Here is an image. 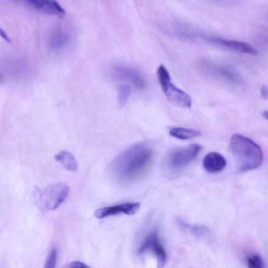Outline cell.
<instances>
[{
    "label": "cell",
    "instance_id": "cell-7",
    "mask_svg": "<svg viewBox=\"0 0 268 268\" xmlns=\"http://www.w3.org/2000/svg\"><path fill=\"white\" fill-rule=\"evenodd\" d=\"M22 2L37 11L45 14L63 18L66 15L64 8L56 0H16Z\"/></svg>",
    "mask_w": 268,
    "mask_h": 268
},
{
    "label": "cell",
    "instance_id": "cell-12",
    "mask_svg": "<svg viewBox=\"0 0 268 268\" xmlns=\"http://www.w3.org/2000/svg\"><path fill=\"white\" fill-rule=\"evenodd\" d=\"M68 35L61 28H57L50 34L48 38V46L53 51H58L64 47L68 42Z\"/></svg>",
    "mask_w": 268,
    "mask_h": 268
},
{
    "label": "cell",
    "instance_id": "cell-15",
    "mask_svg": "<svg viewBox=\"0 0 268 268\" xmlns=\"http://www.w3.org/2000/svg\"><path fill=\"white\" fill-rule=\"evenodd\" d=\"M169 134L176 138L187 140L199 137L202 135L201 131L183 128H173L170 129Z\"/></svg>",
    "mask_w": 268,
    "mask_h": 268
},
{
    "label": "cell",
    "instance_id": "cell-14",
    "mask_svg": "<svg viewBox=\"0 0 268 268\" xmlns=\"http://www.w3.org/2000/svg\"><path fill=\"white\" fill-rule=\"evenodd\" d=\"M177 223L182 229L189 231L197 237L207 234L209 232V229L205 226L190 224L180 218L177 220Z\"/></svg>",
    "mask_w": 268,
    "mask_h": 268
},
{
    "label": "cell",
    "instance_id": "cell-9",
    "mask_svg": "<svg viewBox=\"0 0 268 268\" xmlns=\"http://www.w3.org/2000/svg\"><path fill=\"white\" fill-rule=\"evenodd\" d=\"M140 208V204L137 202H128L120 204L103 208L97 210L95 216L99 219L115 215L120 213L127 215H134Z\"/></svg>",
    "mask_w": 268,
    "mask_h": 268
},
{
    "label": "cell",
    "instance_id": "cell-4",
    "mask_svg": "<svg viewBox=\"0 0 268 268\" xmlns=\"http://www.w3.org/2000/svg\"><path fill=\"white\" fill-rule=\"evenodd\" d=\"M70 189L63 183H58L49 185L44 190L37 191L38 202L41 210L47 212L57 209L68 197Z\"/></svg>",
    "mask_w": 268,
    "mask_h": 268
},
{
    "label": "cell",
    "instance_id": "cell-3",
    "mask_svg": "<svg viewBox=\"0 0 268 268\" xmlns=\"http://www.w3.org/2000/svg\"><path fill=\"white\" fill-rule=\"evenodd\" d=\"M157 76L163 92L171 104L183 108H190L192 107L191 97L172 83L170 74L163 65H160L158 68Z\"/></svg>",
    "mask_w": 268,
    "mask_h": 268
},
{
    "label": "cell",
    "instance_id": "cell-20",
    "mask_svg": "<svg viewBox=\"0 0 268 268\" xmlns=\"http://www.w3.org/2000/svg\"><path fill=\"white\" fill-rule=\"evenodd\" d=\"M261 93L263 99L268 100V88L267 87L263 86L261 88Z\"/></svg>",
    "mask_w": 268,
    "mask_h": 268
},
{
    "label": "cell",
    "instance_id": "cell-13",
    "mask_svg": "<svg viewBox=\"0 0 268 268\" xmlns=\"http://www.w3.org/2000/svg\"><path fill=\"white\" fill-rule=\"evenodd\" d=\"M56 160L63 165L68 171L75 172L78 169V163L74 155L68 151H62L55 157Z\"/></svg>",
    "mask_w": 268,
    "mask_h": 268
},
{
    "label": "cell",
    "instance_id": "cell-6",
    "mask_svg": "<svg viewBox=\"0 0 268 268\" xmlns=\"http://www.w3.org/2000/svg\"><path fill=\"white\" fill-rule=\"evenodd\" d=\"M202 150L198 144H192L174 151L168 157V166L175 170L186 167L197 157Z\"/></svg>",
    "mask_w": 268,
    "mask_h": 268
},
{
    "label": "cell",
    "instance_id": "cell-5",
    "mask_svg": "<svg viewBox=\"0 0 268 268\" xmlns=\"http://www.w3.org/2000/svg\"><path fill=\"white\" fill-rule=\"evenodd\" d=\"M151 252L156 257L159 267L166 263L167 255L159 237V231L157 228L153 230L142 242L138 249L139 255Z\"/></svg>",
    "mask_w": 268,
    "mask_h": 268
},
{
    "label": "cell",
    "instance_id": "cell-19",
    "mask_svg": "<svg viewBox=\"0 0 268 268\" xmlns=\"http://www.w3.org/2000/svg\"><path fill=\"white\" fill-rule=\"evenodd\" d=\"M65 267H84L87 268L89 266L86 264L79 261H73L65 266Z\"/></svg>",
    "mask_w": 268,
    "mask_h": 268
},
{
    "label": "cell",
    "instance_id": "cell-1",
    "mask_svg": "<svg viewBox=\"0 0 268 268\" xmlns=\"http://www.w3.org/2000/svg\"><path fill=\"white\" fill-rule=\"evenodd\" d=\"M152 157L153 151L149 147L137 144L118 156L111 163L110 169L118 180L131 182L148 170Z\"/></svg>",
    "mask_w": 268,
    "mask_h": 268
},
{
    "label": "cell",
    "instance_id": "cell-8",
    "mask_svg": "<svg viewBox=\"0 0 268 268\" xmlns=\"http://www.w3.org/2000/svg\"><path fill=\"white\" fill-rule=\"evenodd\" d=\"M113 75L116 79L128 82L135 88L142 89L146 82L142 75L137 70L125 66H116L113 69Z\"/></svg>",
    "mask_w": 268,
    "mask_h": 268
},
{
    "label": "cell",
    "instance_id": "cell-18",
    "mask_svg": "<svg viewBox=\"0 0 268 268\" xmlns=\"http://www.w3.org/2000/svg\"><path fill=\"white\" fill-rule=\"evenodd\" d=\"M57 259V251L53 249L50 252L45 263V267L54 268L56 266Z\"/></svg>",
    "mask_w": 268,
    "mask_h": 268
},
{
    "label": "cell",
    "instance_id": "cell-21",
    "mask_svg": "<svg viewBox=\"0 0 268 268\" xmlns=\"http://www.w3.org/2000/svg\"><path fill=\"white\" fill-rule=\"evenodd\" d=\"M1 35L8 42H11V40L7 34L2 29H1Z\"/></svg>",
    "mask_w": 268,
    "mask_h": 268
},
{
    "label": "cell",
    "instance_id": "cell-22",
    "mask_svg": "<svg viewBox=\"0 0 268 268\" xmlns=\"http://www.w3.org/2000/svg\"><path fill=\"white\" fill-rule=\"evenodd\" d=\"M262 115L265 119L268 120V110L263 111Z\"/></svg>",
    "mask_w": 268,
    "mask_h": 268
},
{
    "label": "cell",
    "instance_id": "cell-2",
    "mask_svg": "<svg viewBox=\"0 0 268 268\" xmlns=\"http://www.w3.org/2000/svg\"><path fill=\"white\" fill-rule=\"evenodd\" d=\"M230 148L240 172L252 170L261 166L263 160L262 151L251 139L234 134L231 139Z\"/></svg>",
    "mask_w": 268,
    "mask_h": 268
},
{
    "label": "cell",
    "instance_id": "cell-17",
    "mask_svg": "<svg viewBox=\"0 0 268 268\" xmlns=\"http://www.w3.org/2000/svg\"><path fill=\"white\" fill-rule=\"evenodd\" d=\"M247 262L250 268H262L264 267L263 261L258 255L253 254L250 255L247 258Z\"/></svg>",
    "mask_w": 268,
    "mask_h": 268
},
{
    "label": "cell",
    "instance_id": "cell-10",
    "mask_svg": "<svg viewBox=\"0 0 268 268\" xmlns=\"http://www.w3.org/2000/svg\"><path fill=\"white\" fill-rule=\"evenodd\" d=\"M225 158L220 154L211 152L206 155L203 160V166L206 172L216 174L223 171L226 166Z\"/></svg>",
    "mask_w": 268,
    "mask_h": 268
},
{
    "label": "cell",
    "instance_id": "cell-11",
    "mask_svg": "<svg viewBox=\"0 0 268 268\" xmlns=\"http://www.w3.org/2000/svg\"><path fill=\"white\" fill-rule=\"evenodd\" d=\"M212 40L215 43L241 53L254 56L258 54V52L249 43L240 42V41L227 40L222 38H214Z\"/></svg>",
    "mask_w": 268,
    "mask_h": 268
},
{
    "label": "cell",
    "instance_id": "cell-16",
    "mask_svg": "<svg viewBox=\"0 0 268 268\" xmlns=\"http://www.w3.org/2000/svg\"><path fill=\"white\" fill-rule=\"evenodd\" d=\"M131 93L130 86L126 85L119 86L118 90V102L119 106L123 107L127 104Z\"/></svg>",
    "mask_w": 268,
    "mask_h": 268
}]
</instances>
